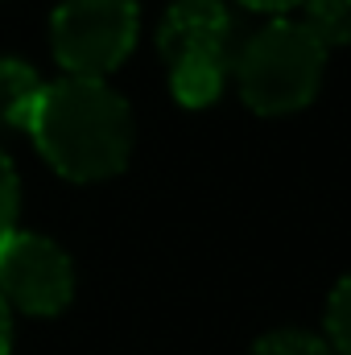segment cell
<instances>
[{"label":"cell","mask_w":351,"mask_h":355,"mask_svg":"<svg viewBox=\"0 0 351 355\" xmlns=\"http://www.w3.org/2000/svg\"><path fill=\"white\" fill-rule=\"evenodd\" d=\"M252 355H335V347L310 331H273L257 339Z\"/></svg>","instance_id":"obj_10"},{"label":"cell","mask_w":351,"mask_h":355,"mask_svg":"<svg viewBox=\"0 0 351 355\" xmlns=\"http://www.w3.org/2000/svg\"><path fill=\"white\" fill-rule=\"evenodd\" d=\"M42 79L17 62V58H0V128H29V116L37 107Z\"/></svg>","instance_id":"obj_7"},{"label":"cell","mask_w":351,"mask_h":355,"mask_svg":"<svg viewBox=\"0 0 351 355\" xmlns=\"http://www.w3.org/2000/svg\"><path fill=\"white\" fill-rule=\"evenodd\" d=\"M157 50L166 62L178 58H232V12L223 0H174L162 29Z\"/></svg>","instance_id":"obj_5"},{"label":"cell","mask_w":351,"mask_h":355,"mask_svg":"<svg viewBox=\"0 0 351 355\" xmlns=\"http://www.w3.org/2000/svg\"><path fill=\"white\" fill-rule=\"evenodd\" d=\"M0 355H8V306L0 297Z\"/></svg>","instance_id":"obj_13"},{"label":"cell","mask_w":351,"mask_h":355,"mask_svg":"<svg viewBox=\"0 0 351 355\" xmlns=\"http://www.w3.org/2000/svg\"><path fill=\"white\" fill-rule=\"evenodd\" d=\"M75 293V268L67 252L33 232H8L0 240V297L25 314H58Z\"/></svg>","instance_id":"obj_4"},{"label":"cell","mask_w":351,"mask_h":355,"mask_svg":"<svg viewBox=\"0 0 351 355\" xmlns=\"http://www.w3.org/2000/svg\"><path fill=\"white\" fill-rule=\"evenodd\" d=\"M240 4H248V8H257V12H285V8H293V4H302V0H240Z\"/></svg>","instance_id":"obj_12"},{"label":"cell","mask_w":351,"mask_h":355,"mask_svg":"<svg viewBox=\"0 0 351 355\" xmlns=\"http://www.w3.org/2000/svg\"><path fill=\"white\" fill-rule=\"evenodd\" d=\"M33 145L71 182H103L120 174L132 153V112L103 79L50 83L29 116Z\"/></svg>","instance_id":"obj_1"},{"label":"cell","mask_w":351,"mask_h":355,"mask_svg":"<svg viewBox=\"0 0 351 355\" xmlns=\"http://www.w3.org/2000/svg\"><path fill=\"white\" fill-rule=\"evenodd\" d=\"M323 67H327V50L306 33L302 21H285V17L268 21L232 54L240 99L261 116H289L306 107L318 95Z\"/></svg>","instance_id":"obj_2"},{"label":"cell","mask_w":351,"mask_h":355,"mask_svg":"<svg viewBox=\"0 0 351 355\" xmlns=\"http://www.w3.org/2000/svg\"><path fill=\"white\" fill-rule=\"evenodd\" d=\"M327 343L335 347V355H351V277H343L331 289V302H327Z\"/></svg>","instance_id":"obj_9"},{"label":"cell","mask_w":351,"mask_h":355,"mask_svg":"<svg viewBox=\"0 0 351 355\" xmlns=\"http://www.w3.org/2000/svg\"><path fill=\"white\" fill-rule=\"evenodd\" d=\"M232 75V58H178L170 62V91L182 107H211Z\"/></svg>","instance_id":"obj_6"},{"label":"cell","mask_w":351,"mask_h":355,"mask_svg":"<svg viewBox=\"0 0 351 355\" xmlns=\"http://www.w3.org/2000/svg\"><path fill=\"white\" fill-rule=\"evenodd\" d=\"M302 25L306 33L331 50L351 42V0H302Z\"/></svg>","instance_id":"obj_8"},{"label":"cell","mask_w":351,"mask_h":355,"mask_svg":"<svg viewBox=\"0 0 351 355\" xmlns=\"http://www.w3.org/2000/svg\"><path fill=\"white\" fill-rule=\"evenodd\" d=\"M50 46L67 75L103 79L137 46L132 0H62L50 21Z\"/></svg>","instance_id":"obj_3"},{"label":"cell","mask_w":351,"mask_h":355,"mask_svg":"<svg viewBox=\"0 0 351 355\" xmlns=\"http://www.w3.org/2000/svg\"><path fill=\"white\" fill-rule=\"evenodd\" d=\"M12 223H17V174L0 153V240L12 232Z\"/></svg>","instance_id":"obj_11"}]
</instances>
